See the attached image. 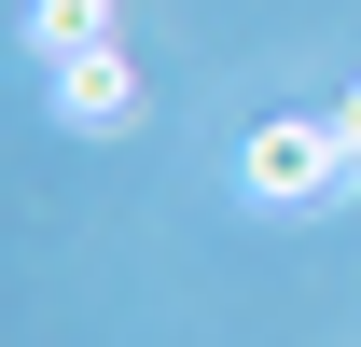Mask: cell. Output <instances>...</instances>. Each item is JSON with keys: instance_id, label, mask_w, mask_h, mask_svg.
Here are the masks:
<instances>
[{"instance_id": "cell-1", "label": "cell", "mask_w": 361, "mask_h": 347, "mask_svg": "<svg viewBox=\"0 0 361 347\" xmlns=\"http://www.w3.org/2000/svg\"><path fill=\"white\" fill-rule=\"evenodd\" d=\"M236 181H250L264 209H306V195H334V181H348V153H334V126H250Z\"/></svg>"}, {"instance_id": "cell-2", "label": "cell", "mask_w": 361, "mask_h": 347, "mask_svg": "<svg viewBox=\"0 0 361 347\" xmlns=\"http://www.w3.org/2000/svg\"><path fill=\"white\" fill-rule=\"evenodd\" d=\"M56 111H70V126H84V139H111V126H139V70H126V56H111V42H97V56H56Z\"/></svg>"}, {"instance_id": "cell-3", "label": "cell", "mask_w": 361, "mask_h": 347, "mask_svg": "<svg viewBox=\"0 0 361 347\" xmlns=\"http://www.w3.org/2000/svg\"><path fill=\"white\" fill-rule=\"evenodd\" d=\"M111 42V0H42V56H97Z\"/></svg>"}, {"instance_id": "cell-4", "label": "cell", "mask_w": 361, "mask_h": 347, "mask_svg": "<svg viewBox=\"0 0 361 347\" xmlns=\"http://www.w3.org/2000/svg\"><path fill=\"white\" fill-rule=\"evenodd\" d=\"M319 126H334V153H348V181H361V84L334 97V111H319Z\"/></svg>"}]
</instances>
